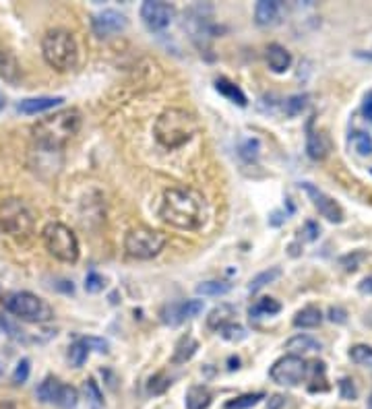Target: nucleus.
Here are the masks:
<instances>
[{
    "mask_svg": "<svg viewBox=\"0 0 372 409\" xmlns=\"http://www.w3.org/2000/svg\"><path fill=\"white\" fill-rule=\"evenodd\" d=\"M160 217L176 230H199L207 219V203L192 188H168L162 196Z\"/></svg>",
    "mask_w": 372,
    "mask_h": 409,
    "instance_id": "obj_1",
    "label": "nucleus"
},
{
    "mask_svg": "<svg viewBox=\"0 0 372 409\" xmlns=\"http://www.w3.org/2000/svg\"><path fill=\"white\" fill-rule=\"evenodd\" d=\"M81 124H83L81 112L77 108H66L38 120L31 126V137L38 143V147L48 151H59L77 137Z\"/></svg>",
    "mask_w": 372,
    "mask_h": 409,
    "instance_id": "obj_2",
    "label": "nucleus"
},
{
    "mask_svg": "<svg viewBox=\"0 0 372 409\" xmlns=\"http://www.w3.org/2000/svg\"><path fill=\"white\" fill-rule=\"evenodd\" d=\"M199 132V122L183 108H168L155 118V141L166 149H180Z\"/></svg>",
    "mask_w": 372,
    "mask_h": 409,
    "instance_id": "obj_3",
    "label": "nucleus"
},
{
    "mask_svg": "<svg viewBox=\"0 0 372 409\" xmlns=\"http://www.w3.org/2000/svg\"><path fill=\"white\" fill-rule=\"evenodd\" d=\"M42 56L50 68L59 72H68L79 62V48L70 31L66 29H50L42 40Z\"/></svg>",
    "mask_w": 372,
    "mask_h": 409,
    "instance_id": "obj_4",
    "label": "nucleus"
},
{
    "mask_svg": "<svg viewBox=\"0 0 372 409\" xmlns=\"http://www.w3.org/2000/svg\"><path fill=\"white\" fill-rule=\"evenodd\" d=\"M36 217L29 205L21 199H6L0 203V232L13 240H27L33 234Z\"/></svg>",
    "mask_w": 372,
    "mask_h": 409,
    "instance_id": "obj_5",
    "label": "nucleus"
},
{
    "mask_svg": "<svg viewBox=\"0 0 372 409\" xmlns=\"http://www.w3.org/2000/svg\"><path fill=\"white\" fill-rule=\"evenodd\" d=\"M4 306L10 314L25 323H50L54 318L52 306L31 292H13L4 298Z\"/></svg>",
    "mask_w": 372,
    "mask_h": 409,
    "instance_id": "obj_6",
    "label": "nucleus"
},
{
    "mask_svg": "<svg viewBox=\"0 0 372 409\" xmlns=\"http://www.w3.org/2000/svg\"><path fill=\"white\" fill-rule=\"evenodd\" d=\"M42 240L46 250L62 263H77L79 261V240L75 232L61 222H52L42 230Z\"/></svg>",
    "mask_w": 372,
    "mask_h": 409,
    "instance_id": "obj_7",
    "label": "nucleus"
},
{
    "mask_svg": "<svg viewBox=\"0 0 372 409\" xmlns=\"http://www.w3.org/2000/svg\"><path fill=\"white\" fill-rule=\"evenodd\" d=\"M166 246V236L151 228H134L124 238V250L137 261L155 258Z\"/></svg>",
    "mask_w": 372,
    "mask_h": 409,
    "instance_id": "obj_8",
    "label": "nucleus"
},
{
    "mask_svg": "<svg viewBox=\"0 0 372 409\" xmlns=\"http://www.w3.org/2000/svg\"><path fill=\"white\" fill-rule=\"evenodd\" d=\"M309 372L310 366L304 362V357L288 353V355L279 357L271 366L269 376L279 387H298L300 383H304V378L309 376Z\"/></svg>",
    "mask_w": 372,
    "mask_h": 409,
    "instance_id": "obj_9",
    "label": "nucleus"
},
{
    "mask_svg": "<svg viewBox=\"0 0 372 409\" xmlns=\"http://www.w3.org/2000/svg\"><path fill=\"white\" fill-rule=\"evenodd\" d=\"M176 8L168 2H157V0H147L141 4V19L149 31H164L170 27L174 21Z\"/></svg>",
    "mask_w": 372,
    "mask_h": 409,
    "instance_id": "obj_10",
    "label": "nucleus"
},
{
    "mask_svg": "<svg viewBox=\"0 0 372 409\" xmlns=\"http://www.w3.org/2000/svg\"><path fill=\"white\" fill-rule=\"evenodd\" d=\"M300 186H302V190L309 194V199L312 201L314 209H316L327 222H331V224H341V222H343V209L339 207V203H337L335 199H331L327 192H323L318 186H314V184H310V182H302Z\"/></svg>",
    "mask_w": 372,
    "mask_h": 409,
    "instance_id": "obj_11",
    "label": "nucleus"
},
{
    "mask_svg": "<svg viewBox=\"0 0 372 409\" xmlns=\"http://www.w3.org/2000/svg\"><path fill=\"white\" fill-rule=\"evenodd\" d=\"M91 27L98 38H110V36L121 33L128 27V19L114 8H106V10L91 17Z\"/></svg>",
    "mask_w": 372,
    "mask_h": 409,
    "instance_id": "obj_12",
    "label": "nucleus"
},
{
    "mask_svg": "<svg viewBox=\"0 0 372 409\" xmlns=\"http://www.w3.org/2000/svg\"><path fill=\"white\" fill-rule=\"evenodd\" d=\"M62 102H64V98H61V95H56V98H52V95L27 98V100H23V102L17 104V112L27 114V116H33V114H42V112H48V110L61 106Z\"/></svg>",
    "mask_w": 372,
    "mask_h": 409,
    "instance_id": "obj_13",
    "label": "nucleus"
},
{
    "mask_svg": "<svg viewBox=\"0 0 372 409\" xmlns=\"http://www.w3.org/2000/svg\"><path fill=\"white\" fill-rule=\"evenodd\" d=\"M281 19V4L277 0H261L254 6V21L261 27H273Z\"/></svg>",
    "mask_w": 372,
    "mask_h": 409,
    "instance_id": "obj_14",
    "label": "nucleus"
},
{
    "mask_svg": "<svg viewBox=\"0 0 372 409\" xmlns=\"http://www.w3.org/2000/svg\"><path fill=\"white\" fill-rule=\"evenodd\" d=\"M331 151V139L327 137V132L323 130H309L307 137V153L310 160L314 162H323Z\"/></svg>",
    "mask_w": 372,
    "mask_h": 409,
    "instance_id": "obj_15",
    "label": "nucleus"
},
{
    "mask_svg": "<svg viewBox=\"0 0 372 409\" xmlns=\"http://www.w3.org/2000/svg\"><path fill=\"white\" fill-rule=\"evenodd\" d=\"M265 59H267L269 68L273 72H277V75L286 72L292 66V54L284 46H279V44H269L267 52H265Z\"/></svg>",
    "mask_w": 372,
    "mask_h": 409,
    "instance_id": "obj_16",
    "label": "nucleus"
},
{
    "mask_svg": "<svg viewBox=\"0 0 372 409\" xmlns=\"http://www.w3.org/2000/svg\"><path fill=\"white\" fill-rule=\"evenodd\" d=\"M0 77L6 83H19L21 79V64L15 59V54L10 50H2L0 48Z\"/></svg>",
    "mask_w": 372,
    "mask_h": 409,
    "instance_id": "obj_17",
    "label": "nucleus"
},
{
    "mask_svg": "<svg viewBox=\"0 0 372 409\" xmlns=\"http://www.w3.org/2000/svg\"><path fill=\"white\" fill-rule=\"evenodd\" d=\"M234 316H236V308H234L232 304H219V306H215V308L209 312V316H207V327L213 329V331H219V329H224L226 325H230Z\"/></svg>",
    "mask_w": 372,
    "mask_h": 409,
    "instance_id": "obj_18",
    "label": "nucleus"
},
{
    "mask_svg": "<svg viewBox=\"0 0 372 409\" xmlns=\"http://www.w3.org/2000/svg\"><path fill=\"white\" fill-rule=\"evenodd\" d=\"M215 89H217L224 98H228L232 104H236V106H240V108H245L248 104L245 91H242L236 83H232L230 79H226V77L215 79Z\"/></svg>",
    "mask_w": 372,
    "mask_h": 409,
    "instance_id": "obj_19",
    "label": "nucleus"
},
{
    "mask_svg": "<svg viewBox=\"0 0 372 409\" xmlns=\"http://www.w3.org/2000/svg\"><path fill=\"white\" fill-rule=\"evenodd\" d=\"M320 344L316 339H312L310 335H296L292 337L290 341H286V350L290 351L292 355H304V353H314V351H320Z\"/></svg>",
    "mask_w": 372,
    "mask_h": 409,
    "instance_id": "obj_20",
    "label": "nucleus"
},
{
    "mask_svg": "<svg viewBox=\"0 0 372 409\" xmlns=\"http://www.w3.org/2000/svg\"><path fill=\"white\" fill-rule=\"evenodd\" d=\"M213 401V395L207 387H190L186 393V409H209Z\"/></svg>",
    "mask_w": 372,
    "mask_h": 409,
    "instance_id": "obj_21",
    "label": "nucleus"
},
{
    "mask_svg": "<svg viewBox=\"0 0 372 409\" xmlns=\"http://www.w3.org/2000/svg\"><path fill=\"white\" fill-rule=\"evenodd\" d=\"M320 323H323V312L316 306H307V308L298 310L294 316V327H298V329H314Z\"/></svg>",
    "mask_w": 372,
    "mask_h": 409,
    "instance_id": "obj_22",
    "label": "nucleus"
},
{
    "mask_svg": "<svg viewBox=\"0 0 372 409\" xmlns=\"http://www.w3.org/2000/svg\"><path fill=\"white\" fill-rule=\"evenodd\" d=\"M199 350V341L192 335H185L180 337V341L176 344V350L172 355V364H186Z\"/></svg>",
    "mask_w": 372,
    "mask_h": 409,
    "instance_id": "obj_23",
    "label": "nucleus"
},
{
    "mask_svg": "<svg viewBox=\"0 0 372 409\" xmlns=\"http://www.w3.org/2000/svg\"><path fill=\"white\" fill-rule=\"evenodd\" d=\"M61 385L62 383L56 378V376H46V378L40 383L38 391H36L38 399H40L42 403H54V399H56V395H59Z\"/></svg>",
    "mask_w": 372,
    "mask_h": 409,
    "instance_id": "obj_24",
    "label": "nucleus"
},
{
    "mask_svg": "<svg viewBox=\"0 0 372 409\" xmlns=\"http://www.w3.org/2000/svg\"><path fill=\"white\" fill-rule=\"evenodd\" d=\"M185 321V302H174V304L164 306V310H162V323H164V325L178 327V325H183Z\"/></svg>",
    "mask_w": 372,
    "mask_h": 409,
    "instance_id": "obj_25",
    "label": "nucleus"
},
{
    "mask_svg": "<svg viewBox=\"0 0 372 409\" xmlns=\"http://www.w3.org/2000/svg\"><path fill=\"white\" fill-rule=\"evenodd\" d=\"M277 312H281V304L277 302V300H273V298H261L252 308H250V318L254 316H273V314H277Z\"/></svg>",
    "mask_w": 372,
    "mask_h": 409,
    "instance_id": "obj_26",
    "label": "nucleus"
},
{
    "mask_svg": "<svg viewBox=\"0 0 372 409\" xmlns=\"http://www.w3.org/2000/svg\"><path fill=\"white\" fill-rule=\"evenodd\" d=\"M279 275H281V269H279V267H271V269H267V271L258 273L256 277H252V281H250V286H248V292L250 293L261 292L263 288H267L269 284H273Z\"/></svg>",
    "mask_w": 372,
    "mask_h": 409,
    "instance_id": "obj_27",
    "label": "nucleus"
},
{
    "mask_svg": "<svg viewBox=\"0 0 372 409\" xmlns=\"http://www.w3.org/2000/svg\"><path fill=\"white\" fill-rule=\"evenodd\" d=\"M77 403H79V393H77V389L62 383L61 389H59V395H56V399H54V406H59L61 409H75L77 408Z\"/></svg>",
    "mask_w": 372,
    "mask_h": 409,
    "instance_id": "obj_28",
    "label": "nucleus"
},
{
    "mask_svg": "<svg viewBox=\"0 0 372 409\" xmlns=\"http://www.w3.org/2000/svg\"><path fill=\"white\" fill-rule=\"evenodd\" d=\"M83 393L89 401L91 409H102L104 408V395H102V389L98 387V383L93 378H87L83 383Z\"/></svg>",
    "mask_w": 372,
    "mask_h": 409,
    "instance_id": "obj_29",
    "label": "nucleus"
},
{
    "mask_svg": "<svg viewBox=\"0 0 372 409\" xmlns=\"http://www.w3.org/2000/svg\"><path fill=\"white\" fill-rule=\"evenodd\" d=\"M265 399V393H247L236 399H230L224 408L226 409H252Z\"/></svg>",
    "mask_w": 372,
    "mask_h": 409,
    "instance_id": "obj_30",
    "label": "nucleus"
},
{
    "mask_svg": "<svg viewBox=\"0 0 372 409\" xmlns=\"http://www.w3.org/2000/svg\"><path fill=\"white\" fill-rule=\"evenodd\" d=\"M309 106V95L307 93H298V95H292L284 102V110L288 116H300Z\"/></svg>",
    "mask_w": 372,
    "mask_h": 409,
    "instance_id": "obj_31",
    "label": "nucleus"
},
{
    "mask_svg": "<svg viewBox=\"0 0 372 409\" xmlns=\"http://www.w3.org/2000/svg\"><path fill=\"white\" fill-rule=\"evenodd\" d=\"M89 351L91 350L87 348V344L83 339L75 341L70 346V350H68V362L72 364V368H81L87 362V357H89Z\"/></svg>",
    "mask_w": 372,
    "mask_h": 409,
    "instance_id": "obj_32",
    "label": "nucleus"
},
{
    "mask_svg": "<svg viewBox=\"0 0 372 409\" xmlns=\"http://www.w3.org/2000/svg\"><path fill=\"white\" fill-rule=\"evenodd\" d=\"M232 290V286L228 281H203L201 286H196L199 295H226Z\"/></svg>",
    "mask_w": 372,
    "mask_h": 409,
    "instance_id": "obj_33",
    "label": "nucleus"
},
{
    "mask_svg": "<svg viewBox=\"0 0 372 409\" xmlns=\"http://www.w3.org/2000/svg\"><path fill=\"white\" fill-rule=\"evenodd\" d=\"M350 143H352V147H354L360 155H372V137L369 132H362V130L352 132Z\"/></svg>",
    "mask_w": 372,
    "mask_h": 409,
    "instance_id": "obj_34",
    "label": "nucleus"
},
{
    "mask_svg": "<svg viewBox=\"0 0 372 409\" xmlns=\"http://www.w3.org/2000/svg\"><path fill=\"white\" fill-rule=\"evenodd\" d=\"M219 335H222L226 341H230V344H238V341H245V339H247L248 333L242 325L230 323V325H226L224 329H219Z\"/></svg>",
    "mask_w": 372,
    "mask_h": 409,
    "instance_id": "obj_35",
    "label": "nucleus"
},
{
    "mask_svg": "<svg viewBox=\"0 0 372 409\" xmlns=\"http://www.w3.org/2000/svg\"><path fill=\"white\" fill-rule=\"evenodd\" d=\"M350 360L358 366H364V368H372V348L371 346H354L350 350Z\"/></svg>",
    "mask_w": 372,
    "mask_h": 409,
    "instance_id": "obj_36",
    "label": "nucleus"
},
{
    "mask_svg": "<svg viewBox=\"0 0 372 409\" xmlns=\"http://www.w3.org/2000/svg\"><path fill=\"white\" fill-rule=\"evenodd\" d=\"M29 364H31V362H29L27 357H23V360L17 362L15 372H13V385H23V383L29 378V370H31Z\"/></svg>",
    "mask_w": 372,
    "mask_h": 409,
    "instance_id": "obj_37",
    "label": "nucleus"
},
{
    "mask_svg": "<svg viewBox=\"0 0 372 409\" xmlns=\"http://www.w3.org/2000/svg\"><path fill=\"white\" fill-rule=\"evenodd\" d=\"M170 385H172V383H170V378H166V374H164V372H160V374H155V376L149 380L147 391H149L151 395H162V393H164Z\"/></svg>",
    "mask_w": 372,
    "mask_h": 409,
    "instance_id": "obj_38",
    "label": "nucleus"
},
{
    "mask_svg": "<svg viewBox=\"0 0 372 409\" xmlns=\"http://www.w3.org/2000/svg\"><path fill=\"white\" fill-rule=\"evenodd\" d=\"M104 277L100 275V273H95V271H89L87 273V277H85V292L89 293H98L104 290Z\"/></svg>",
    "mask_w": 372,
    "mask_h": 409,
    "instance_id": "obj_39",
    "label": "nucleus"
},
{
    "mask_svg": "<svg viewBox=\"0 0 372 409\" xmlns=\"http://www.w3.org/2000/svg\"><path fill=\"white\" fill-rule=\"evenodd\" d=\"M258 149H261V145H258V141L256 139H247L242 145H240V155L248 160V162H252L256 155H258Z\"/></svg>",
    "mask_w": 372,
    "mask_h": 409,
    "instance_id": "obj_40",
    "label": "nucleus"
},
{
    "mask_svg": "<svg viewBox=\"0 0 372 409\" xmlns=\"http://www.w3.org/2000/svg\"><path fill=\"white\" fill-rule=\"evenodd\" d=\"M364 258H366V254H364V252H354V254H348V256H343V258H341V265H343L348 271H356Z\"/></svg>",
    "mask_w": 372,
    "mask_h": 409,
    "instance_id": "obj_41",
    "label": "nucleus"
},
{
    "mask_svg": "<svg viewBox=\"0 0 372 409\" xmlns=\"http://www.w3.org/2000/svg\"><path fill=\"white\" fill-rule=\"evenodd\" d=\"M339 395H341V399H356V387H354L352 378L339 380Z\"/></svg>",
    "mask_w": 372,
    "mask_h": 409,
    "instance_id": "obj_42",
    "label": "nucleus"
},
{
    "mask_svg": "<svg viewBox=\"0 0 372 409\" xmlns=\"http://www.w3.org/2000/svg\"><path fill=\"white\" fill-rule=\"evenodd\" d=\"M203 308H205L203 300H186L185 302V316L186 318H194V316H199V314L203 312Z\"/></svg>",
    "mask_w": 372,
    "mask_h": 409,
    "instance_id": "obj_43",
    "label": "nucleus"
},
{
    "mask_svg": "<svg viewBox=\"0 0 372 409\" xmlns=\"http://www.w3.org/2000/svg\"><path fill=\"white\" fill-rule=\"evenodd\" d=\"M83 341L87 344V348L91 351L108 353V341H104V339H100V337H83Z\"/></svg>",
    "mask_w": 372,
    "mask_h": 409,
    "instance_id": "obj_44",
    "label": "nucleus"
},
{
    "mask_svg": "<svg viewBox=\"0 0 372 409\" xmlns=\"http://www.w3.org/2000/svg\"><path fill=\"white\" fill-rule=\"evenodd\" d=\"M348 314H346V310H341V308H331L329 310V321H333V323H346L348 318H346Z\"/></svg>",
    "mask_w": 372,
    "mask_h": 409,
    "instance_id": "obj_45",
    "label": "nucleus"
},
{
    "mask_svg": "<svg viewBox=\"0 0 372 409\" xmlns=\"http://www.w3.org/2000/svg\"><path fill=\"white\" fill-rule=\"evenodd\" d=\"M284 406H286V399L281 395H275V397L269 399V409H281Z\"/></svg>",
    "mask_w": 372,
    "mask_h": 409,
    "instance_id": "obj_46",
    "label": "nucleus"
},
{
    "mask_svg": "<svg viewBox=\"0 0 372 409\" xmlns=\"http://www.w3.org/2000/svg\"><path fill=\"white\" fill-rule=\"evenodd\" d=\"M358 290H360L362 293H372V275L371 277H364V279L360 281Z\"/></svg>",
    "mask_w": 372,
    "mask_h": 409,
    "instance_id": "obj_47",
    "label": "nucleus"
},
{
    "mask_svg": "<svg viewBox=\"0 0 372 409\" xmlns=\"http://www.w3.org/2000/svg\"><path fill=\"white\" fill-rule=\"evenodd\" d=\"M364 108H372V91L366 95V102H364Z\"/></svg>",
    "mask_w": 372,
    "mask_h": 409,
    "instance_id": "obj_48",
    "label": "nucleus"
},
{
    "mask_svg": "<svg viewBox=\"0 0 372 409\" xmlns=\"http://www.w3.org/2000/svg\"><path fill=\"white\" fill-rule=\"evenodd\" d=\"M356 56H360V59L372 60V52H369V54H364V52H356Z\"/></svg>",
    "mask_w": 372,
    "mask_h": 409,
    "instance_id": "obj_49",
    "label": "nucleus"
},
{
    "mask_svg": "<svg viewBox=\"0 0 372 409\" xmlns=\"http://www.w3.org/2000/svg\"><path fill=\"white\" fill-rule=\"evenodd\" d=\"M364 114L371 118V122H372V108H364Z\"/></svg>",
    "mask_w": 372,
    "mask_h": 409,
    "instance_id": "obj_50",
    "label": "nucleus"
},
{
    "mask_svg": "<svg viewBox=\"0 0 372 409\" xmlns=\"http://www.w3.org/2000/svg\"><path fill=\"white\" fill-rule=\"evenodd\" d=\"M2 108H4V98L0 95V110H2Z\"/></svg>",
    "mask_w": 372,
    "mask_h": 409,
    "instance_id": "obj_51",
    "label": "nucleus"
},
{
    "mask_svg": "<svg viewBox=\"0 0 372 409\" xmlns=\"http://www.w3.org/2000/svg\"><path fill=\"white\" fill-rule=\"evenodd\" d=\"M369 409H372V397H371V399H369Z\"/></svg>",
    "mask_w": 372,
    "mask_h": 409,
    "instance_id": "obj_52",
    "label": "nucleus"
},
{
    "mask_svg": "<svg viewBox=\"0 0 372 409\" xmlns=\"http://www.w3.org/2000/svg\"><path fill=\"white\" fill-rule=\"evenodd\" d=\"M0 374H2V366H0Z\"/></svg>",
    "mask_w": 372,
    "mask_h": 409,
    "instance_id": "obj_53",
    "label": "nucleus"
}]
</instances>
